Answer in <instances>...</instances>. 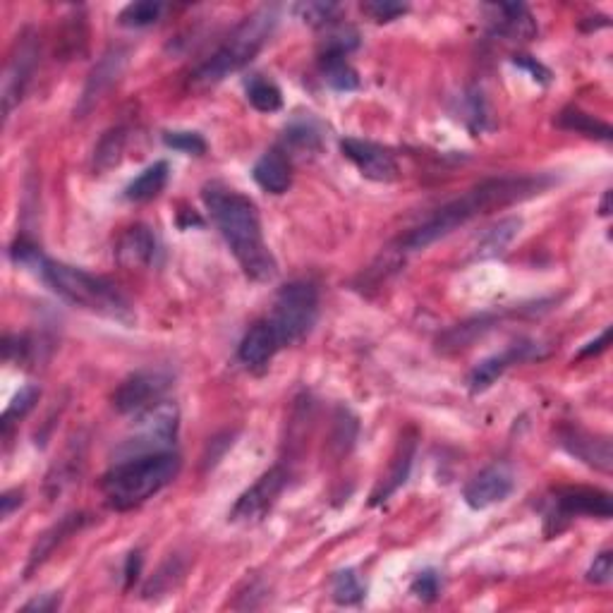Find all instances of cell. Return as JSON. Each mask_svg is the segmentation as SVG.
I'll return each mask as SVG.
<instances>
[{
	"mask_svg": "<svg viewBox=\"0 0 613 613\" xmlns=\"http://www.w3.org/2000/svg\"><path fill=\"white\" fill-rule=\"evenodd\" d=\"M87 525V515L84 513H70L65 515L60 523H56L53 527H48V530L41 534L39 539H36V544L32 546V551H29V561H27V568H24V575H32L36 568L41 566V563L46 561L48 556L56 551V546H60L65 542V539L72 537L75 532H80L82 527Z\"/></svg>",
	"mask_w": 613,
	"mask_h": 613,
	"instance_id": "19",
	"label": "cell"
},
{
	"mask_svg": "<svg viewBox=\"0 0 613 613\" xmlns=\"http://www.w3.org/2000/svg\"><path fill=\"white\" fill-rule=\"evenodd\" d=\"M171 384V374L161 372V369H142V372L127 376L123 384L115 388L113 408L123 415H132V412L137 415V412L159 403Z\"/></svg>",
	"mask_w": 613,
	"mask_h": 613,
	"instance_id": "8",
	"label": "cell"
},
{
	"mask_svg": "<svg viewBox=\"0 0 613 613\" xmlns=\"http://www.w3.org/2000/svg\"><path fill=\"white\" fill-rule=\"evenodd\" d=\"M511 491H513V475L506 470V467L494 465L470 479V484H467L463 491V499L470 508L482 511V508H489L494 506V503L508 499Z\"/></svg>",
	"mask_w": 613,
	"mask_h": 613,
	"instance_id": "16",
	"label": "cell"
},
{
	"mask_svg": "<svg viewBox=\"0 0 613 613\" xmlns=\"http://www.w3.org/2000/svg\"><path fill=\"white\" fill-rule=\"evenodd\" d=\"M496 12L494 34L503 36L508 41H530L537 36V22H534L532 12L523 3H501L491 8Z\"/></svg>",
	"mask_w": 613,
	"mask_h": 613,
	"instance_id": "21",
	"label": "cell"
},
{
	"mask_svg": "<svg viewBox=\"0 0 613 613\" xmlns=\"http://www.w3.org/2000/svg\"><path fill=\"white\" fill-rule=\"evenodd\" d=\"M127 144V130L125 127H111L108 132H103L94 149V168L96 171H111L113 166H118L120 159L125 154Z\"/></svg>",
	"mask_w": 613,
	"mask_h": 613,
	"instance_id": "27",
	"label": "cell"
},
{
	"mask_svg": "<svg viewBox=\"0 0 613 613\" xmlns=\"http://www.w3.org/2000/svg\"><path fill=\"white\" fill-rule=\"evenodd\" d=\"M546 352L542 350V345L534 343V341H520L511 345V348H506L503 352H496V355L484 357L482 362L475 364V369H472L470 376H467V386H470L472 393H482L491 388L499 376H503L508 372V369L513 367V364L527 362V360H539V357H544Z\"/></svg>",
	"mask_w": 613,
	"mask_h": 613,
	"instance_id": "9",
	"label": "cell"
},
{
	"mask_svg": "<svg viewBox=\"0 0 613 613\" xmlns=\"http://www.w3.org/2000/svg\"><path fill=\"white\" fill-rule=\"evenodd\" d=\"M281 348L283 345L281 341H278L271 321L262 319V321H257V324H252L250 331L245 333V338L240 341L238 357L245 367L259 369V367H264V364H269L271 357L276 355Z\"/></svg>",
	"mask_w": 613,
	"mask_h": 613,
	"instance_id": "17",
	"label": "cell"
},
{
	"mask_svg": "<svg viewBox=\"0 0 613 613\" xmlns=\"http://www.w3.org/2000/svg\"><path fill=\"white\" fill-rule=\"evenodd\" d=\"M609 214H611V192H606L602 199V216H609Z\"/></svg>",
	"mask_w": 613,
	"mask_h": 613,
	"instance_id": "47",
	"label": "cell"
},
{
	"mask_svg": "<svg viewBox=\"0 0 613 613\" xmlns=\"http://www.w3.org/2000/svg\"><path fill=\"white\" fill-rule=\"evenodd\" d=\"M127 63V53L123 48H111V51L103 56L99 63H96V68L89 72L87 84H84L80 103H77L75 115L77 118H84V115L91 113L96 108V103H99L103 96H106V91L113 87L115 82H118V77L123 75Z\"/></svg>",
	"mask_w": 613,
	"mask_h": 613,
	"instance_id": "14",
	"label": "cell"
},
{
	"mask_svg": "<svg viewBox=\"0 0 613 613\" xmlns=\"http://www.w3.org/2000/svg\"><path fill=\"white\" fill-rule=\"evenodd\" d=\"M285 479H288V475H285L283 467H271L269 472H264L235 503L233 511H230V520L233 523H252V520L262 518L281 496Z\"/></svg>",
	"mask_w": 613,
	"mask_h": 613,
	"instance_id": "11",
	"label": "cell"
},
{
	"mask_svg": "<svg viewBox=\"0 0 613 613\" xmlns=\"http://www.w3.org/2000/svg\"><path fill=\"white\" fill-rule=\"evenodd\" d=\"M513 63L518 65V68H523V70L530 72L534 82H539V84H549L551 82V70L544 68V65L539 63V60H534L532 56H515Z\"/></svg>",
	"mask_w": 613,
	"mask_h": 613,
	"instance_id": "42",
	"label": "cell"
},
{
	"mask_svg": "<svg viewBox=\"0 0 613 613\" xmlns=\"http://www.w3.org/2000/svg\"><path fill=\"white\" fill-rule=\"evenodd\" d=\"M36 63H39V36L34 29H24L17 34L15 44L10 48L8 65L3 75V115L10 118L12 111L20 106L24 94H27L29 82H32Z\"/></svg>",
	"mask_w": 613,
	"mask_h": 613,
	"instance_id": "7",
	"label": "cell"
},
{
	"mask_svg": "<svg viewBox=\"0 0 613 613\" xmlns=\"http://www.w3.org/2000/svg\"><path fill=\"white\" fill-rule=\"evenodd\" d=\"M551 182L554 180L549 175H501V178L479 182L477 187L467 190L463 197L441 206L427 223L412 230L408 238L403 240V247L408 252L427 250L429 245L448 238L453 230L470 223L472 218L489 214L491 209H503V206H511L515 202H525L534 194L544 192Z\"/></svg>",
	"mask_w": 613,
	"mask_h": 613,
	"instance_id": "1",
	"label": "cell"
},
{
	"mask_svg": "<svg viewBox=\"0 0 613 613\" xmlns=\"http://www.w3.org/2000/svg\"><path fill=\"white\" fill-rule=\"evenodd\" d=\"M163 144L168 149L182 151V154L202 156L206 151V142L197 132H163Z\"/></svg>",
	"mask_w": 613,
	"mask_h": 613,
	"instance_id": "37",
	"label": "cell"
},
{
	"mask_svg": "<svg viewBox=\"0 0 613 613\" xmlns=\"http://www.w3.org/2000/svg\"><path fill=\"white\" fill-rule=\"evenodd\" d=\"M341 151L348 161L357 166L367 180L374 182H391L398 178V163L393 154L381 144L369 142V139L345 137L341 142Z\"/></svg>",
	"mask_w": 613,
	"mask_h": 613,
	"instance_id": "12",
	"label": "cell"
},
{
	"mask_svg": "<svg viewBox=\"0 0 613 613\" xmlns=\"http://www.w3.org/2000/svg\"><path fill=\"white\" fill-rule=\"evenodd\" d=\"M278 24V8L276 5H264L250 17H245L242 24L235 27V32L228 36V41L211 56L206 63L194 70L192 82L199 87H211L226 80L233 72H240L245 65H250L257 53L271 39L273 29Z\"/></svg>",
	"mask_w": 613,
	"mask_h": 613,
	"instance_id": "5",
	"label": "cell"
},
{
	"mask_svg": "<svg viewBox=\"0 0 613 613\" xmlns=\"http://www.w3.org/2000/svg\"><path fill=\"white\" fill-rule=\"evenodd\" d=\"M556 125L561 127V130L568 132H578V135L592 137V139H602V142H611L613 130L606 123H602L599 118H594V115L580 111V108L568 106L563 108L561 113L556 115Z\"/></svg>",
	"mask_w": 613,
	"mask_h": 613,
	"instance_id": "26",
	"label": "cell"
},
{
	"mask_svg": "<svg viewBox=\"0 0 613 613\" xmlns=\"http://www.w3.org/2000/svg\"><path fill=\"white\" fill-rule=\"evenodd\" d=\"M609 336H611V329H604L602 336H599L597 341L587 343V348H582L578 352V360H582V357H592V355H599V352H604L606 348H609Z\"/></svg>",
	"mask_w": 613,
	"mask_h": 613,
	"instance_id": "45",
	"label": "cell"
},
{
	"mask_svg": "<svg viewBox=\"0 0 613 613\" xmlns=\"http://www.w3.org/2000/svg\"><path fill=\"white\" fill-rule=\"evenodd\" d=\"M496 317H491V314H482V317L475 319H467L463 324L453 326V329H448L443 336L436 341L441 352H458L470 348L472 343L479 341V338L484 336V333L494 329Z\"/></svg>",
	"mask_w": 613,
	"mask_h": 613,
	"instance_id": "24",
	"label": "cell"
},
{
	"mask_svg": "<svg viewBox=\"0 0 613 613\" xmlns=\"http://www.w3.org/2000/svg\"><path fill=\"white\" fill-rule=\"evenodd\" d=\"M0 503H3V518L8 520L10 515H12V511H15V508H20V506H22V491H20V489L5 491V494H3V499H0Z\"/></svg>",
	"mask_w": 613,
	"mask_h": 613,
	"instance_id": "46",
	"label": "cell"
},
{
	"mask_svg": "<svg viewBox=\"0 0 613 613\" xmlns=\"http://www.w3.org/2000/svg\"><path fill=\"white\" fill-rule=\"evenodd\" d=\"M321 72L326 84L336 91H355L360 87V77L343 56H321Z\"/></svg>",
	"mask_w": 613,
	"mask_h": 613,
	"instance_id": "28",
	"label": "cell"
},
{
	"mask_svg": "<svg viewBox=\"0 0 613 613\" xmlns=\"http://www.w3.org/2000/svg\"><path fill=\"white\" fill-rule=\"evenodd\" d=\"M168 173H171V168H168L166 161L151 163L147 171L139 173L137 178L125 187V197L130 199V202H137V204L151 202V199L159 197V194L163 192V187H166Z\"/></svg>",
	"mask_w": 613,
	"mask_h": 613,
	"instance_id": "25",
	"label": "cell"
},
{
	"mask_svg": "<svg viewBox=\"0 0 613 613\" xmlns=\"http://www.w3.org/2000/svg\"><path fill=\"white\" fill-rule=\"evenodd\" d=\"M357 436V420L348 410H341L336 417V434H333V446H338V453H348L352 441Z\"/></svg>",
	"mask_w": 613,
	"mask_h": 613,
	"instance_id": "38",
	"label": "cell"
},
{
	"mask_svg": "<svg viewBox=\"0 0 613 613\" xmlns=\"http://www.w3.org/2000/svg\"><path fill=\"white\" fill-rule=\"evenodd\" d=\"M319 314V290L317 285L309 281H293L276 297V305L271 312V326L276 331L278 341L285 345H293L300 341L305 333L314 326Z\"/></svg>",
	"mask_w": 613,
	"mask_h": 613,
	"instance_id": "6",
	"label": "cell"
},
{
	"mask_svg": "<svg viewBox=\"0 0 613 613\" xmlns=\"http://www.w3.org/2000/svg\"><path fill=\"white\" fill-rule=\"evenodd\" d=\"M247 99H250L252 106L262 113H276L281 111L283 106L281 89H278L271 80H264L262 75L252 77V80L247 82Z\"/></svg>",
	"mask_w": 613,
	"mask_h": 613,
	"instance_id": "29",
	"label": "cell"
},
{
	"mask_svg": "<svg viewBox=\"0 0 613 613\" xmlns=\"http://www.w3.org/2000/svg\"><path fill=\"white\" fill-rule=\"evenodd\" d=\"M415 448H417V436L412 432L403 434V439L398 443V451L391 460V470H388L384 482H381L372 494V506H379V503L388 501L405 482H408L412 470V458H415Z\"/></svg>",
	"mask_w": 613,
	"mask_h": 613,
	"instance_id": "20",
	"label": "cell"
},
{
	"mask_svg": "<svg viewBox=\"0 0 613 613\" xmlns=\"http://www.w3.org/2000/svg\"><path fill=\"white\" fill-rule=\"evenodd\" d=\"M520 228H523V221L515 216H508L484 230L482 235H477L475 245L470 247L472 262H487V259L501 257V254L513 245V240L520 235Z\"/></svg>",
	"mask_w": 613,
	"mask_h": 613,
	"instance_id": "18",
	"label": "cell"
},
{
	"mask_svg": "<svg viewBox=\"0 0 613 613\" xmlns=\"http://www.w3.org/2000/svg\"><path fill=\"white\" fill-rule=\"evenodd\" d=\"M156 254V238L149 226H132L120 235L118 247H115V257L127 269H142L154 262Z\"/></svg>",
	"mask_w": 613,
	"mask_h": 613,
	"instance_id": "22",
	"label": "cell"
},
{
	"mask_svg": "<svg viewBox=\"0 0 613 613\" xmlns=\"http://www.w3.org/2000/svg\"><path fill=\"white\" fill-rule=\"evenodd\" d=\"M139 573H142V551L135 549V551H130V556H127V561H125V587H127V590L135 585Z\"/></svg>",
	"mask_w": 613,
	"mask_h": 613,
	"instance_id": "44",
	"label": "cell"
},
{
	"mask_svg": "<svg viewBox=\"0 0 613 613\" xmlns=\"http://www.w3.org/2000/svg\"><path fill=\"white\" fill-rule=\"evenodd\" d=\"M182 575H185V566H182L180 558L178 556L168 558V561L159 568V573H156L154 578L144 585V597L151 599V597H156V594L171 592L173 587L182 580Z\"/></svg>",
	"mask_w": 613,
	"mask_h": 613,
	"instance_id": "32",
	"label": "cell"
},
{
	"mask_svg": "<svg viewBox=\"0 0 613 613\" xmlns=\"http://www.w3.org/2000/svg\"><path fill=\"white\" fill-rule=\"evenodd\" d=\"M178 472L180 458L171 451L139 453L111 467L101 479V491L115 511H132L166 489Z\"/></svg>",
	"mask_w": 613,
	"mask_h": 613,
	"instance_id": "3",
	"label": "cell"
},
{
	"mask_svg": "<svg viewBox=\"0 0 613 613\" xmlns=\"http://www.w3.org/2000/svg\"><path fill=\"white\" fill-rule=\"evenodd\" d=\"M613 513L609 491L594 487H563L554 494V513L546 520H570L578 515L609 520Z\"/></svg>",
	"mask_w": 613,
	"mask_h": 613,
	"instance_id": "10",
	"label": "cell"
},
{
	"mask_svg": "<svg viewBox=\"0 0 613 613\" xmlns=\"http://www.w3.org/2000/svg\"><path fill=\"white\" fill-rule=\"evenodd\" d=\"M410 592L415 594L417 599H422V602H434L441 592L439 573H436V570H424V573L417 575L415 582H412Z\"/></svg>",
	"mask_w": 613,
	"mask_h": 613,
	"instance_id": "39",
	"label": "cell"
},
{
	"mask_svg": "<svg viewBox=\"0 0 613 613\" xmlns=\"http://www.w3.org/2000/svg\"><path fill=\"white\" fill-rule=\"evenodd\" d=\"M163 15V5L156 3V0H142V3H130L127 8L118 15V22L123 27L130 29H142L151 27L161 20Z\"/></svg>",
	"mask_w": 613,
	"mask_h": 613,
	"instance_id": "30",
	"label": "cell"
},
{
	"mask_svg": "<svg viewBox=\"0 0 613 613\" xmlns=\"http://www.w3.org/2000/svg\"><path fill=\"white\" fill-rule=\"evenodd\" d=\"M180 424V410L175 403H166L159 400L151 408L137 412L135 427L139 429V443L149 448V453L163 451V446H171L178 436Z\"/></svg>",
	"mask_w": 613,
	"mask_h": 613,
	"instance_id": "13",
	"label": "cell"
},
{
	"mask_svg": "<svg viewBox=\"0 0 613 613\" xmlns=\"http://www.w3.org/2000/svg\"><path fill=\"white\" fill-rule=\"evenodd\" d=\"M285 144L293 147L295 151H302V154H312V151L321 149V132L319 127L309 120H300V123H293L285 130Z\"/></svg>",
	"mask_w": 613,
	"mask_h": 613,
	"instance_id": "34",
	"label": "cell"
},
{
	"mask_svg": "<svg viewBox=\"0 0 613 613\" xmlns=\"http://www.w3.org/2000/svg\"><path fill=\"white\" fill-rule=\"evenodd\" d=\"M60 606V597L58 594H41V597L32 599V602H27L22 606L24 613H48V611H56Z\"/></svg>",
	"mask_w": 613,
	"mask_h": 613,
	"instance_id": "43",
	"label": "cell"
},
{
	"mask_svg": "<svg viewBox=\"0 0 613 613\" xmlns=\"http://www.w3.org/2000/svg\"><path fill=\"white\" fill-rule=\"evenodd\" d=\"M558 443L580 463L590 465L599 472H611L613 451L609 436L590 434L580 427H566L558 432Z\"/></svg>",
	"mask_w": 613,
	"mask_h": 613,
	"instance_id": "15",
	"label": "cell"
},
{
	"mask_svg": "<svg viewBox=\"0 0 613 613\" xmlns=\"http://www.w3.org/2000/svg\"><path fill=\"white\" fill-rule=\"evenodd\" d=\"M34 271L39 273L41 281H44L60 300L70 302L72 307L87 309L91 314H99V317L113 321H125V324L132 321L130 302H127L125 295L120 293L111 281H106V278L77 269V266L53 262V259L48 257H41L39 262H36Z\"/></svg>",
	"mask_w": 613,
	"mask_h": 613,
	"instance_id": "4",
	"label": "cell"
},
{
	"mask_svg": "<svg viewBox=\"0 0 613 613\" xmlns=\"http://www.w3.org/2000/svg\"><path fill=\"white\" fill-rule=\"evenodd\" d=\"M360 46V34L352 27H338L324 39L321 46V56H343L348 58L355 48Z\"/></svg>",
	"mask_w": 613,
	"mask_h": 613,
	"instance_id": "35",
	"label": "cell"
},
{
	"mask_svg": "<svg viewBox=\"0 0 613 613\" xmlns=\"http://www.w3.org/2000/svg\"><path fill=\"white\" fill-rule=\"evenodd\" d=\"M293 10L309 27H326V24H331L338 15L336 3H300L295 5Z\"/></svg>",
	"mask_w": 613,
	"mask_h": 613,
	"instance_id": "36",
	"label": "cell"
},
{
	"mask_svg": "<svg viewBox=\"0 0 613 613\" xmlns=\"http://www.w3.org/2000/svg\"><path fill=\"white\" fill-rule=\"evenodd\" d=\"M613 578V554L611 551H602L599 556H594V563L587 570V580L594 585H609Z\"/></svg>",
	"mask_w": 613,
	"mask_h": 613,
	"instance_id": "41",
	"label": "cell"
},
{
	"mask_svg": "<svg viewBox=\"0 0 613 613\" xmlns=\"http://www.w3.org/2000/svg\"><path fill=\"white\" fill-rule=\"evenodd\" d=\"M252 178L264 192L271 194L288 192L290 182H293V175H290V159L281 149L266 151L262 159L254 163Z\"/></svg>",
	"mask_w": 613,
	"mask_h": 613,
	"instance_id": "23",
	"label": "cell"
},
{
	"mask_svg": "<svg viewBox=\"0 0 613 613\" xmlns=\"http://www.w3.org/2000/svg\"><path fill=\"white\" fill-rule=\"evenodd\" d=\"M331 592H333V599H336V602L343 604V606L360 604L364 599V587H362L360 578H357V573L352 568L338 570V573L333 575Z\"/></svg>",
	"mask_w": 613,
	"mask_h": 613,
	"instance_id": "31",
	"label": "cell"
},
{
	"mask_svg": "<svg viewBox=\"0 0 613 613\" xmlns=\"http://www.w3.org/2000/svg\"><path fill=\"white\" fill-rule=\"evenodd\" d=\"M362 12H367L376 22H391L396 20V17L405 15L408 5L391 3V0H374V3H362Z\"/></svg>",
	"mask_w": 613,
	"mask_h": 613,
	"instance_id": "40",
	"label": "cell"
},
{
	"mask_svg": "<svg viewBox=\"0 0 613 613\" xmlns=\"http://www.w3.org/2000/svg\"><path fill=\"white\" fill-rule=\"evenodd\" d=\"M202 199L206 209L211 211L216 228L226 238L230 252L235 254L242 271L252 278V281L266 283L276 276L278 266L276 259L264 242L262 221H259V211L250 197L230 190L221 182H209L204 185Z\"/></svg>",
	"mask_w": 613,
	"mask_h": 613,
	"instance_id": "2",
	"label": "cell"
},
{
	"mask_svg": "<svg viewBox=\"0 0 613 613\" xmlns=\"http://www.w3.org/2000/svg\"><path fill=\"white\" fill-rule=\"evenodd\" d=\"M39 396H41L39 386H24V388H20V393H17V396L10 400V405L3 412V422H0L5 439H8V436H10L12 424L20 422L22 417L34 408L36 400H39Z\"/></svg>",
	"mask_w": 613,
	"mask_h": 613,
	"instance_id": "33",
	"label": "cell"
}]
</instances>
